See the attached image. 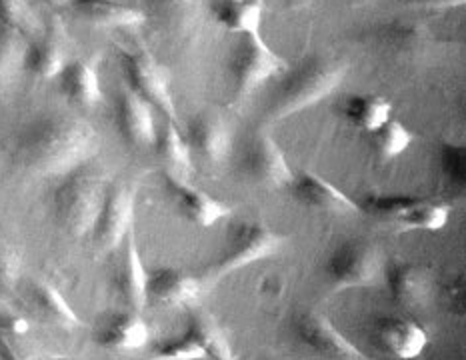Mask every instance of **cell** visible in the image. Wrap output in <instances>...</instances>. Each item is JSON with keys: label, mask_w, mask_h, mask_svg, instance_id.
Instances as JSON below:
<instances>
[{"label": "cell", "mask_w": 466, "mask_h": 360, "mask_svg": "<svg viewBox=\"0 0 466 360\" xmlns=\"http://www.w3.org/2000/svg\"><path fill=\"white\" fill-rule=\"evenodd\" d=\"M96 153L98 135L93 125L63 113L30 120L10 140V163L35 178L63 176Z\"/></svg>", "instance_id": "cell-1"}, {"label": "cell", "mask_w": 466, "mask_h": 360, "mask_svg": "<svg viewBox=\"0 0 466 360\" xmlns=\"http://www.w3.org/2000/svg\"><path fill=\"white\" fill-rule=\"evenodd\" d=\"M347 63L327 56H312L290 73L287 70V76L280 80L270 96V105L267 108L268 120L279 123V120L317 106L339 88L347 76Z\"/></svg>", "instance_id": "cell-2"}, {"label": "cell", "mask_w": 466, "mask_h": 360, "mask_svg": "<svg viewBox=\"0 0 466 360\" xmlns=\"http://www.w3.org/2000/svg\"><path fill=\"white\" fill-rule=\"evenodd\" d=\"M106 193L105 170L93 160L60 176L53 193V215L56 225L70 236L90 235Z\"/></svg>", "instance_id": "cell-3"}, {"label": "cell", "mask_w": 466, "mask_h": 360, "mask_svg": "<svg viewBox=\"0 0 466 360\" xmlns=\"http://www.w3.org/2000/svg\"><path fill=\"white\" fill-rule=\"evenodd\" d=\"M382 250L364 238H352L339 245L329 256L324 275L332 295L347 293L352 288H370L379 286L384 276Z\"/></svg>", "instance_id": "cell-4"}, {"label": "cell", "mask_w": 466, "mask_h": 360, "mask_svg": "<svg viewBox=\"0 0 466 360\" xmlns=\"http://www.w3.org/2000/svg\"><path fill=\"white\" fill-rule=\"evenodd\" d=\"M285 245L287 236L277 233L267 223H260V220L240 223L230 230L227 245L208 273V278L217 283L228 275H235L237 270L279 255Z\"/></svg>", "instance_id": "cell-5"}, {"label": "cell", "mask_w": 466, "mask_h": 360, "mask_svg": "<svg viewBox=\"0 0 466 360\" xmlns=\"http://www.w3.org/2000/svg\"><path fill=\"white\" fill-rule=\"evenodd\" d=\"M287 60L272 50L260 35H240L228 63L230 95L240 103L270 78L285 75Z\"/></svg>", "instance_id": "cell-6"}, {"label": "cell", "mask_w": 466, "mask_h": 360, "mask_svg": "<svg viewBox=\"0 0 466 360\" xmlns=\"http://www.w3.org/2000/svg\"><path fill=\"white\" fill-rule=\"evenodd\" d=\"M120 66H123L127 86L147 100L150 106L160 110L168 120L177 123L178 116L167 66L160 65L147 48L120 50Z\"/></svg>", "instance_id": "cell-7"}, {"label": "cell", "mask_w": 466, "mask_h": 360, "mask_svg": "<svg viewBox=\"0 0 466 360\" xmlns=\"http://www.w3.org/2000/svg\"><path fill=\"white\" fill-rule=\"evenodd\" d=\"M137 208V188L128 183H116L106 186V193L100 205L95 226L90 230L93 243L98 253H113L123 246L127 235L135 225Z\"/></svg>", "instance_id": "cell-8"}, {"label": "cell", "mask_w": 466, "mask_h": 360, "mask_svg": "<svg viewBox=\"0 0 466 360\" xmlns=\"http://www.w3.org/2000/svg\"><path fill=\"white\" fill-rule=\"evenodd\" d=\"M238 170L248 185L258 188H285L295 178L282 148L268 135H257L245 143Z\"/></svg>", "instance_id": "cell-9"}, {"label": "cell", "mask_w": 466, "mask_h": 360, "mask_svg": "<svg viewBox=\"0 0 466 360\" xmlns=\"http://www.w3.org/2000/svg\"><path fill=\"white\" fill-rule=\"evenodd\" d=\"M162 183H165L167 196L172 206L192 226L210 228L232 213V208L227 203L212 196L205 188L192 185L185 175L165 170L162 173Z\"/></svg>", "instance_id": "cell-10"}, {"label": "cell", "mask_w": 466, "mask_h": 360, "mask_svg": "<svg viewBox=\"0 0 466 360\" xmlns=\"http://www.w3.org/2000/svg\"><path fill=\"white\" fill-rule=\"evenodd\" d=\"M70 40L63 20L50 16L40 33L28 40L25 70L36 80H53L68 65Z\"/></svg>", "instance_id": "cell-11"}, {"label": "cell", "mask_w": 466, "mask_h": 360, "mask_svg": "<svg viewBox=\"0 0 466 360\" xmlns=\"http://www.w3.org/2000/svg\"><path fill=\"white\" fill-rule=\"evenodd\" d=\"M295 333L302 345L330 360H370L352 340L320 313H305L295 320Z\"/></svg>", "instance_id": "cell-12"}, {"label": "cell", "mask_w": 466, "mask_h": 360, "mask_svg": "<svg viewBox=\"0 0 466 360\" xmlns=\"http://www.w3.org/2000/svg\"><path fill=\"white\" fill-rule=\"evenodd\" d=\"M115 123L120 138L130 148H153L157 143V120L153 106L135 95L127 85L118 88L115 100Z\"/></svg>", "instance_id": "cell-13"}, {"label": "cell", "mask_w": 466, "mask_h": 360, "mask_svg": "<svg viewBox=\"0 0 466 360\" xmlns=\"http://www.w3.org/2000/svg\"><path fill=\"white\" fill-rule=\"evenodd\" d=\"M185 138L192 160L197 156L200 163L218 166L230 156L232 128L227 118L217 113H197L190 118Z\"/></svg>", "instance_id": "cell-14"}, {"label": "cell", "mask_w": 466, "mask_h": 360, "mask_svg": "<svg viewBox=\"0 0 466 360\" xmlns=\"http://www.w3.org/2000/svg\"><path fill=\"white\" fill-rule=\"evenodd\" d=\"M290 188L295 200H299L302 206L317 210V213L334 216H350L362 213L360 205L354 203L344 190L332 185L324 176L312 173V170H302V173L295 175Z\"/></svg>", "instance_id": "cell-15"}, {"label": "cell", "mask_w": 466, "mask_h": 360, "mask_svg": "<svg viewBox=\"0 0 466 360\" xmlns=\"http://www.w3.org/2000/svg\"><path fill=\"white\" fill-rule=\"evenodd\" d=\"M150 330L138 310H108L95 323V343L108 350H138L148 345Z\"/></svg>", "instance_id": "cell-16"}, {"label": "cell", "mask_w": 466, "mask_h": 360, "mask_svg": "<svg viewBox=\"0 0 466 360\" xmlns=\"http://www.w3.org/2000/svg\"><path fill=\"white\" fill-rule=\"evenodd\" d=\"M382 283H387L390 296L409 310H420L431 303L432 283L427 270L410 260H390L384 266Z\"/></svg>", "instance_id": "cell-17"}, {"label": "cell", "mask_w": 466, "mask_h": 360, "mask_svg": "<svg viewBox=\"0 0 466 360\" xmlns=\"http://www.w3.org/2000/svg\"><path fill=\"white\" fill-rule=\"evenodd\" d=\"M148 300L167 308H195L200 303V280L177 268H160L148 275Z\"/></svg>", "instance_id": "cell-18"}, {"label": "cell", "mask_w": 466, "mask_h": 360, "mask_svg": "<svg viewBox=\"0 0 466 360\" xmlns=\"http://www.w3.org/2000/svg\"><path fill=\"white\" fill-rule=\"evenodd\" d=\"M123 246V258H120V263L116 266L115 286L118 290V295L123 296V300L128 305V308H135L140 313V310L148 305V273L137 245L135 228L127 235Z\"/></svg>", "instance_id": "cell-19"}, {"label": "cell", "mask_w": 466, "mask_h": 360, "mask_svg": "<svg viewBox=\"0 0 466 360\" xmlns=\"http://www.w3.org/2000/svg\"><path fill=\"white\" fill-rule=\"evenodd\" d=\"M26 305L38 320L45 325L73 330L80 326V318L75 313V308L68 305V300L58 293L50 283L45 280H30L25 290Z\"/></svg>", "instance_id": "cell-20"}, {"label": "cell", "mask_w": 466, "mask_h": 360, "mask_svg": "<svg viewBox=\"0 0 466 360\" xmlns=\"http://www.w3.org/2000/svg\"><path fill=\"white\" fill-rule=\"evenodd\" d=\"M56 78L60 93L73 106L90 110L103 103V86L93 60H73Z\"/></svg>", "instance_id": "cell-21"}, {"label": "cell", "mask_w": 466, "mask_h": 360, "mask_svg": "<svg viewBox=\"0 0 466 360\" xmlns=\"http://www.w3.org/2000/svg\"><path fill=\"white\" fill-rule=\"evenodd\" d=\"M215 23L235 35H260L265 0H208Z\"/></svg>", "instance_id": "cell-22"}, {"label": "cell", "mask_w": 466, "mask_h": 360, "mask_svg": "<svg viewBox=\"0 0 466 360\" xmlns=\"http://www.w3.org/2000/svg\"><path fill=\"white\" fill-rule=\"evenodd\" d=\"M202 0H147L148 20L162 35L187 36L200 18Z\"/></svg>", "instance_id": "cell-23"}, {"label": "cell", "mask_w": 466, "mask_h": 360, "mask_svg": "<svg viewBox=\"0 0 466 360\" xmlns=\"http://www.w3.org/2000/svg\"><path fill=\"white\" fill-rule=\"evenodd\" d=\"M68 6L80 20L103 28H133L147 20L140 10L115 0H70Z\"/></svg>", "instance_id": "cell-24"}, {"label": "cell", "mask_w": 466, "mask_h": 360, "mask_svg": "<svg viewBox=\"0 0 466 360\" xmlns=\"http://www.w3.org/2000/svg\"><path fill=\"white\" fill-rule=\"evenodd\" d=\"M340 115L352 128L374 135L392 118V105L379 95H350L342 100Z\"/></svg>", "instance_id": "cell-25"}, {"label": "cell", "mask_w": 466, "mask_h": 360, "mask_svg": "<svg viewBox=\"0 0 466 360\" xmlns=\"http://www.w3.org/2000/svg\"><path fill=\"white\" fill-rule=\"evenodd\" d=\"M190 318L188 333L198 340V345L207 350V355L215 360H238L235 348H232L230 336L215 315L202 306H195Z\"/></svg>", "instance_id": "cell-26"}, {"label": "cell", "mask_w": 466, "mask_h": 360, "mask_svg": "<svg viewBox=\"0 0 466 360\" xmlns=\"http://www.w3.org/2000/svg\"><path fill=\"white\" fill-rule=\"evenodd\" d=\"M153 148L157 150L162 165H165V170L178 175H190L195 170V160H192L185 133H180L175 120L167 118L165 126L158 130Z\"/></svg>", "instance_id": "cell-27"}, {"label": "cell", "mask_w": 466, "mask_h": 360, "mask_svg": "<svg viewBox=\"0 0 466 360\" xmlns=\"http://www.w3.org/2000/svg\"><path fill=\"white\" fill-rule=\"evenodd\" d=\"M382 340L397 358L414 360L429 346V333L419 323H414V320L399 318L387 325L382 333Z\"/></svg>", "instance_id": "cell-28"}, {"label": "cell", "mask_w": 466, "mask_h": 360, "mask_svg": "<svg viewBox=\"0 0 466 360\" xmlns=\"http://www.w3.org/2000/svg\"><path fill=\"white\" fill-rule=\"evenodd\" d=\"M28 38L13 28L0 26V96L13 86L25 70Z\"/></svg>", "instance_id": "cell-29"}, {"label": "cell", "mask_w": 466, "mask_h": 360, "mask_svg": "<svg viewBox=\"0 0 466 360\" xmlns=\"http://www.w3.org/2000/svg\"><path fill=\"white\" fill-rule=\"evenodd\" d=\"M451 208L434 200L420 198L407 215H404L397 226L400 230H420V233H439L449 225Z\"/></svg>", "instance_id": "cell-30"}, {"label": "cell", "mask_w": 466, "mask_h": 360, "mask_svg": "<svg viewBox=\"0 0 466 360\" xmlns=\"http://www.w3.org/2000/svg\"><path fill=\"white\" fill-rule=\"evenodd\" d=\"M0 26L13 28L25 38H35L43 23L28 0H0Z\"/></svg>", "instance_id": "cell-31"}, {"label": "cell", "mask_w": 466, "mask_h": 360, "mask_svg": "<svg viewBox=\"0 0 466 360\" xmlns=\"http://www.w3.org/2000/svg\"><path fill=\"white\" fill-rule=\"evenodd\" d=\"M374 136H377V153L382 163L399 158L414 143V135L397 118H390Z\"/></svg>", "instance_id": "cell-32"}, {"label": "cell", "mask_w": 466, "mask_h": 360, "mask_svg": "<svg viewBox=\"0 0 466 360\" xmlns=\"http://www.w3.org/2000/svg\"><path fill=\"white\" fill-rule=\"evenodd\" d=\"M207 350L198 345V340L190 333L185 338L167 340V343L158 345L150 360H207Z\"/></svg>", "instance_id": "cell-33"}, {"label": "cell", "mask_w": 466, "mask_h": 360, "mask_svg": "<svg viewBox=\"0 0 466 360\" xmlns=\"http://www.w3.org/2000/svg\"><path fill=\"white\" fill-rule=\"evenodd\" d=\"M20 278V256L16 250L0 243V293H8L13 290Z\"/></svg>", "instance_id": "cell-34"}, {"label": "cell", "mask_w": 466, "mask_h": 360, "mask_svg": "<svg viewBox=\"0 0 466 360\" xmlns=\"http://www.w3.org/2000/svg\"><path fill=\"white\" fill-rule=\"evenodd\" d=\"M28 320L8 306H0V335H25Z\"/></svg>", "instance_id": "cell-35"}, {"label": "cell", "mask_w": 466, "mask_h": 360, "mask_svg": "<svg viewBox=\"0 0 466 360\" xmlns=\"http://www.w3.org/2000/svg\"><path fill=\"white\" fill-rule=\"evenodd\" d=\"M414 6L420 8H434V10H442V8H454V6H462L464 0H409Z\"/></svg>", "instance_id": "cell-36"}, {"label": "cell", "mask_w": 466, "mask_h": 360, "mask_svg": "<svg viewBox=\"0 0 466 360\" xmlns=\"http://www.w3.org/2000/svg\"><path fill=\"white\" fill-rule=\"evenodd\" d=\"M43 3H46L48 6H55V8H58V6H66V5H70V0H43Z\"/></svg>", "instance_id": "cell-37"}, {"label": "cell", "mask_w": 466, "mask_h": 360, "mask_svg": "<svg viewBox=\"0 0 466 360\" xmlns=\"http://www.w3.org/2000/svg\"><path fill=\"white\" fill-rule=\"evenodd\" d=\"M310 3L312 0H289V5H292V6H307Z\"/></svg>", "instance_id": "cell-38"}, {"label": "cell", "mask_w": 466, "mask_h": 360, "mask_svg": "<svg viewBox=\"0 0 466 360\" xmlns=\"http://www.w3.org/2000/svg\"><path fill=\"white\" fill-rule=\"evenodd\" d=\"M46 360H73V358H66V356H53V358H46Z\"/></svg>", "instance_id": "cell-39"}, {"label": "cell", "mask_w": 466, "mask_h": 360, "mask_svg": "<svg viewBox=\"0 0 466 360\" xmlns=\"http://www.w3.org/2000/svg\"><path fill=\"white\" fill-rule=\"evenodd\" d=\"M354 3H364V0H354Z\"/></svg>", "instance_id": "cell-40"}, {"label": "cell", "mask_w": 466, "mask_h": 360, "mask_svg": "<svg viewBox=\"0 0 466 360\" xmlns=\"http://www.w3.org/2000/svg\"><path fill=\"white\" fill-rule=\"evenodd\" d=\"M262 360H277V358H262Z\"/></svg>", "instance_id": "cell-41"}]
</instances>
